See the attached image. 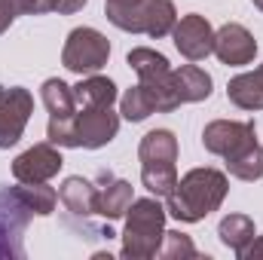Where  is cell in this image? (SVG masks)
<instances>
[{"mask_svg":"<svg viewBox=\"0 0 263 260\" xmlns=\"http://www.w3.org/2000/svg\"><path fill=\"white\" fill-rule=\"evenodd\" d=\"M73 101L77 107H110L117 101V83L107 77L89 73L73 86Z\"/></svg>","mask_w":263,"mask_h":260,"instance_id":"15","label":"cell"},{"mask_svg":"<svg viewBox=\"0 0 263 260\" xmlns=\"http://www.w3.org/2000/svg\"><path fill=\"white\" fill-rule=\"evenodd\" d=\"M138 159L144 162H178V138L168 129H153L141 138Z\"/></svg>","mask_w":263,"mask_h":260,"instance_id":"16","label":"cell"},{"mask_svg":"<svg viewBox=\"0 0 263 260\" xmlns=\"http://www.w3.org/2000/svg\"><path fill=\"white\" fill-rule=\"evenodd\" d=\"M77 141L86 150H98L104 144H110L120 132V114H114L110 107H80L77 117Z\"/></svg>","mask_w":263,"mask_h":260,"instance_id":"8","label":"cell"},{"mask_svg":"<svg viewBox=\"0 0 263 260\" xmlns=\"http://www.w3.org/2000/svg\"><path fill=\"white\" fill-rule=\"evenodd\" d=\"M12 193H15V199H18L31 214H40V217L52 214V211H55V202H59V193H55L52 187H46V181H43V184H22V187H12Z\"/></svg>","mask_w":263,"mask_h":260,"instance_id":"21","label":"cell"},{"mask_svg":"<svg viewBox=\"0 0 263 260\" xmlns=\"http://www.w3.org/2000/svg\"><path fill=\"white\" fill-rule=\"evenodd\" d=\"M12 15H43L55 12V0H3Z\"/></svg>","mask_w":263,"mask_h":260,"instance_id":"26","label":"cell"},{"mask_svg":"<svg viewBox=\"0 0 263 260\" xmlns=\"http://www.w3.org/2000/svg\"><path fill=\"white\" fill-rule=\"evenodd\" d=\"M172 37H175L178 52L184 59H190V62H202V59H208L214 52V31H211V25H208L205 15H196V12L184 15L175 25Z\"/></svg>","mask_w":263,"mask_h":260,"instance_id":"9","label":"cell"},{"mask_svg":"<svg viewBox=\"0 0 263 260\" xmlns=\"http://www.w3.org/2000/svg\"><path fill=\"white\" fill-rule=\"evenodd\" d=\"M120 114H123L129 123H141V120H147L150 114H156V104H153V98L147 95V89L138 83V86H132L129 92L120 98Z\"/></svg>","mask_w":263,"mask_h":260,"instance_id":"24","label":"cell"},{"mask_svg":"<svg viewBox=\"0 0 263 260\" xmlns=\"http://www.w3.org/2000/svg\"><path fill=\"white\" fill-rule=\"evenodd\" d=\"M40 98L49 110V120H70L77 117V101H73V86H67L65 80L52 77L43 83L40 89Z\"/></svg>","mask_w":263,"mask_h":260,"instance_id":"17","label":"cell"},{"mask_svg":"<svg viewBox=\"0 0 263 260\" xmlns=\"http://www.w3.org/2000/svg\"><path fill=\"white\" fill-rule=\"evenodd\" d=\"M254 141H257V129H254V123L214 120V123H208L205 132H202V144H205V150L214 153V156H223V159L236 156L239 150L251 147Z\"/></svg>","mask_w":263,"mask_h":260,"instance_id":"6","label":"cell"},{"mask_svg":"<svg viewBox=\"0 0 263 260\" xmlns=\"http://www.w3.org/2000/svg\"><path fill=\"white\" fill-rule=\"evenodd\" d=\"M104 12H107L110 25H117L120 31L144 34V12H147V0H104Z\"/></svg>","mask_w":263,"mask_h":260,"instance_id":"18","label":"cell"},{"mask_svg":"<svg viewBox=\"0 0 263 260\" xmlns=\"http://www.w3.org/2000/svg\"><path fill=\"white\" fill-rule=\"evenodd\" d=\"M172 86H175V95L181 98V104H196L211 95V77L196 65H184L172 70Z\"/></svg>","mask_w":263,"mask_h":260,"instance_id":"14","label":"cell"},{"mask_svg":"<svg viewBox=\"0 0 263 260\" xmlns=\"http://www.w3.org/2000/svg\"><path fill=\"white\" fill-rule=\"evenodd\" d=\"M12 18H15V15L9 12V6H6V3L0 0V34H3V31H6V28L12 25Z\"/></svg>","mask_w":263,"mask_h":260,"instance_id":"29","label":"cell"},{"mask_svg":"<svg viewBox=\"0 0 263 260\" xmlns=\"http://www.w3.org/2000/svg\"><path fill=\"white\" fill-rule=\"evenodd\" d=\"M34 114V98L22 86H0V147L18 144Z\"/></svg>","mask_w":263,"mask_h":260,"instance_id":"5","label":"cell"},{"mask_svg":"<svg viewBox=\"0 0 263 260\" xmlns=\"http://www.w3.org/2000/svg\"><path fill=\"white\" fill-rule=\"evenodd\" d=\"M251 3H254V6H257V9L263 12V0H251Z\"/></svg>","mask_w":263,"mask_h":260,"instance_id":"31","label":"cell"},{"mask_svg":"<svg viewBox=\"0 0 263 260\" xmlns=\"http://www.w3.org/2000/svg\"><path fill=\"white\" fill-rule=\"evenodd\" d=\"M110 59V43L101 31L95 28H73L62 49V65L80 77L98 73Z\"/></svg>","mask_w":263,"mask_h":260,"instance_id":"4","label":"cell"},{"mask_svg":"<svg viewBox=\"0 0 263 260\" xmlns=\"http://www.w3.org/2000/svg\"><path fill=\"white\" fill-rule=\"evenodd\" d=\"M227 172L233 178H239V181H257V178H263V147L254 141L251 147H245L236 156H230L227 159Z\"/></svg>","mask_w":263,"mask_h":260,"instance_id":"23","label":"cell"},{"mask_svg":"<svg viewBox=\"0 0 263 260\" xmlns=\"http://www.w3.org/2000/svg\"><path fill=\"white\" fill-rule=\"evenodd\" d=\"M248 77L254 80V86H257V89H260V92H263V65L257 67V70H248Z\"/></svg>","mask_w":263,"mask_h":260,"instance_id":"30","label":"cell"},{"mask_svg":"<svg viewBox=\"0 0 263 260\" xmlns=\"http://www.w3.org/2000/svg\"><path fill=\"white\" fill-rule=\"evenodd\" d=\"M89 0H55V12L59 15H70V12H80Z\"/></svg>","mask_w":263,"mask_h":260,"instance_id":"28","label":"cell"},{"mask_svg":"<svg viewBox=\"0 0 263 260\" xmlns=\"http://www.w3.org/2000/svg\"><path fill=\"white\" fill-rule=\"evenodd\" d=\"M31 211L15 199L12 190L0 193V257H18L22 254V233Z\"/></svg>","mask_w":263,"mask_h":260,"instance_id":"10","label":"cell"},{"mask_svg":"<svg viewBox=\"0 0 263 260\" xmlns=\"http://www.w3.org/2000/svg\"><path fill=\"white\" fill-rule=\"evenodd\" d=\"M59 199H62V205H65L70 214L89 217V214H95V208H98V187H95L92 181L73 175V178H65V181H62Z\"/></svg>","mask_w":263,"mask_h":260,"instance_id":"13","label":"cell"},{"mask_svg":"<svg viewBox=\"0 0 263 260\" xmlns=\"http://www.w3.org/2000/svg\"><path fill=\"white\" fill-rule=\"evenodd\" d=\"M141 184L150 190V193L156 196H165L175 190V184H178V169H175V162H144L141 165Z\"/></svg>","mask_w":263,"mask_h":260,"instance_id":"22","label":"cell"},{"mask_svg":"<svg viewBox=\"0 0 263 260\" xmlns=\"http://www.w3.org/2000/svg\"><path fill=\"white\" fill-rule=\"evenodd\" d=\"M65 159L52 144H34L31 150L18 153L12 162V178L18 184H43L62 172Z\"/></svg>","mask_w":263,"mask_h":260,"instance_id":"7","label":"cell"},{"mask_svg":"<svg viewBox=\"0 0 263 260\" xmlns=\"http://www.w3.org/2000/svg\"><path fill=\"white\" fill-rule=\"evenodd\" d=\"M214 55L223 62V65H251L254 55H257V43L251 37V31L239 22H230L223 25L220 31H214Z\"/></svg>","mask_w":263,"mask_h":260,"instance_id":"11","label":"cell"},{"mask_svg":"<svg viewBox=\"0 0 263 260\" xmlns=\"http://www.w3.org/2000/svg\"><path fill=\"white\" fill-rule=\"evenodd\" d=\"M239 260H263V236H254L251 245L239 254Z\"/></svg>","mask_w":263,"mask_h":260,"instance_id":"27","label":"cell"},{"mask_svg":"<svg viewBox=\"0 0 263 260\" xmlns=\"http://www.w3.org/2000/svg\"><path fill=\"white\" fill-rule=\"evenodd\" d=\"M178 25V9L172 0H147V12H144V34L147 37H165L172 34Z\"/></svg>","mask_w":263,"mask_h":260,"instance_id":"20","label":"cell"},{"mask_svg":"<svg viewBox=\"0 0 263 260\" xmlns=\"http://www.w3.org/2000/svg\"><path fill=\"white\" fill-rule=\"evenodd\" d=\"M196 245L190 242V236L184 233H165L162 245H159V257L165 260H178V257H196Z\"/></svg>","mask_w":263,"mask_h":260,"instance_id":"25","label":"cell"},{"mask_svg":"<svg viewBox=\"0 0 263 260\" xmlns=\"http://www.w3.org/2000/svg\"><path fill=\"white\" fill-rule=\"evenodd\" d=\"M217 236H220V242L239 257V254L251 245V239L257 236V230H254V220H251L248 214H227V217L220 220V227H217Z\"/></svg>","mask_w":263,"mask_h":260,"instance_id":"19","label":"cell"},{"mask_svg":"<svg viewBox=\"0 0 263 260\" xmlns=\"http://www.w3.org/2000/svg\"><path fill=\"white\" fill-rule=\"evenodd\" d=\"M162 236H165V208L156 199H132L123 230V257H156Z\"/></svg>","mask_w":263,"mask_h":260,"instance_id":"2","label":"cell"},{"mask_svg":"<svg viewBox=\"0 0 263 260\" xmlns=\"http://www.w3.org/2000/svg\"><path fill=\"white\" fill-rule=\"evenodd\" d=\"M98 181L104 187L98 190V208H95V214H101L104 220H120L132 205V184L129 181H114L110 172H101Z\"/></svg>","mask_w":263,"mask_h":260,"instance_id":"12","label":"cell"},{"mask_svg":"<svg viewBox=\"0 0 263 260\" xmlns=\"http://www.w3.org/2000/svg\"><path fill=\"white\" fill-rule=\"evenodd\" d=\"M230 181L217 169H193L187 172L175 190L165 196V214H172L181 224H199L211 211H217L227 199Z\"/></svg>","mask_w":263,"mask_h":260,"instance_id":"1","label":"cell"},{"mask_svg":"<svg viewBox=\"0 0 263 260\" xmlns=\"http://www.w3.org/2000/svg\"><path fill=\"white\" fill-rule=\"evenodd\" d=\"M126 62L138 73V83L153 98L156 114H172V110L181 107V98L175 95V86H172V65L162 52L147 49V46H135L126 55Z\"/></svg>","mask_w":263,"mask_h":260,"instance_id":"3","label":"cell"}]
</instances>
